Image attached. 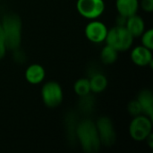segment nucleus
Returning <instances> with one entry per match:
<instances>
[{"mask_svg":"<svg viewBox=\"0 0 153 153\" xmlns=\"http://www.w3.org/2000/svg\"><path fill=\"white\" fill-rule=\"evenodd\" d=\"M75 134L85 152L95 153L100 150L101 143L94 122L90 119L81 121L77 125Z\"/></svg>","mask_w":153,"mask_h":153,"instance_id":"f257e3e1","label":"nucleus"},{"mask_svg":"<svg viewBox=\"0 0 153 153\" xmlns=\"http://www.w3.org/2000/svg\"><path fill=\"white\" fill-rule=\"evenodd\" d=\"M1 24L6 49L17 50L22 40V21L19 15L14 13H7L4 15Z\"/></svg>","mask_w":153,"mask_h":153,"instance_id":"f03ea898","label":"nucleus"},{"mask_svg":"<svg viewBox=\"0 0 153 153\" xmlns=\"http://www.w3.org/2000/svg\"><path fill=\"white\" fill-rule=\"evenodd\" d=\"M107 45H109L119 51L129 49L134 42V37L126 27L116 26L108 30L106 36Z\"/></svg>","mask_w":153,"mask_h":153,"instance_id":"7ed1b4c3","label":"nucleus"},{"mask_svg":"<svg viewBox=\"0 0 153 153\" xmlns=\"http://www.w3.org/2000/svg\"><path fill=\"white\" fill-rule=\"evenodd\" d=\"M152 118L145 115H138L134 117L129 126V134L131 137L137 142L144 141L152 130Z\"/></svg>","mask_w":153,"mask_h":153,"instance_id":"20e7f679","label":"nucleus"},{"mask_svg":"<svg viewBox=\"0 0 153 153\" xmlns=\"http://www.w3.org/2000/svg\"><path fill=\"white\" fill-rule=\"evenodd\" d=\"M41 97L44 104L48 108H56L63 101V90L59 83L54 81L45 83L41 90Z\"/></svg>","mask_w":153,"mask_h":153,"instance_id":"39448f33","label":"nucleus"},{"mask_svg":"<svg viewBox=\"0 0 153 153\" xmlns=\"http://www.w3.org/2000/svg\"><path fill=\"white\" fill-rule=\"evenodd\" d=\"M96 127L101 144L111 147L117 139V134L111 119L108 117H101L98 119Z\"/></svg>","mask_w":153,"mask_h":153,"instance_id":"423d86ee","label":"nucleus"},{"mask_svg":"<svg viewBox=\"0 0 153 153\" xmlns=\"http://www.w3.org/2000/svg\"><path fill=\"white\" fill-rule=\"evenodd\" d=\"M79 13L87 19L100 17L105 10L103 0H78L76 4Z\"/></svg>","mask_w":153,"mask_h":153,"instance_id":"0eeeda50","label":"nucleus"},{"mask_svg":"<svg viewBox=\"0 0 153 153\" xmlns=\"http://www.w3.org/2000/svg\"><path fill=\"white\" fill-rule=\"evenodd\" d=\"M108 29L106 25L99 21H92L85 27V35L87 39L94 43H100L106 39Z\"/></svg>","mask_w":153,"mask_h":153,"instance_id":"6e6552de","label":"nucleus"},{"mask_svg":"<svg viewBox=\"0 0 153 153\" xmlns=\"http://www.w3.org/2000/svg\"><path fill=\"white\" fill-rule=\"evenodd\" d=\"M131 58L133 62L139 66H152V49L147 48L144 46H138L134 48L131 53Z\"/></svg>","mask_w":153,"mask_h":153,"instance_id":"1a4fd4ad","label":"nucleus"},{"mask_svg":"<svg viewBox=\"0 0 153 153\" xmlns=\"http://www.w3.org/2000/svg\"><path fill=\"white\" fill-rule=\"evenodd\" d=\"M137 100L142 108L143 114L152 119L153 117V95L150 90L144 89L138 94Z\"/></svg>","mask_w":153,"mask_h":153,"instance_id":"9d476101","label":"nucleus"},{"mask_svg":"<svg viewBox=\"0 0 153 153\" xmlns=\"http://www.w3.org/2000/svg\"><path fill=\"white\" fill-rule=\"evenodd\" d=\"M126 28L131 33V35L134 38V37L142 36V34L143 33L145 30V25L141 16L134 14L127 18Z\"/></svg>","mask_w":153,"mask_h":153,"instance_id":"9b49d317","label":"nucleus"},{"mask_svg":"<svg viewBox=\"0 0 153 153\" xmlns=\"http://www.w3.org/2000/svg\"><path fill=\"white\" fill-rule=\"evenodd\" d=\"M116 5L119 14L128 18L134 14H136L139 8V1L138 0H117Z\"/></svg>","mask_w":153,"mask_h":153,"instance_id":"f8f14e48","label":"nucleus"},{"mask_svg":"<svg viewBox=\"0 0 153 153\" xmlns=\"http://www.w3.org/2000/svg\"><path fill=\"white\" fill-rule=\"evenodd\" d=\"M45 70L44 68L38 64L30 65L25 72L26 80L31 84H39L45 78Z\"/></svg>","mask_w":153,"mask_h":153,"instance_id":"ddd939ff","label":"nucleus"},{"mask_svg":"<svg viewBox=\"0 0 153 153\" xmlns=\"http://www.w3.org/2000/svg\"><path fill=\"white\" fill-rule=\"evenodd\" d=\"M89 80L91 85V91H93L95 93H100L103 91L108 85V80L106 76L100 73H96L92 74L91 78Z\"/></svg>","mask_w":153,"mask_h":153,"instance_id":"4468645a","label":"nucleus"},{"mask_svg":"<svg viewBox=\"0 0 153 153\" xmlns=\"http://www.w3.org/2000/svg\"><path fill=\"white\" fill-rule=\"evenodd\" d=\"M117 56H118V51L109 45L105 46L100 53V59L106 65H110L116 62Z\"/></svg>","mask_w":153,"mask_h":153,"instance_id":"2eb2a0df","label":"nucleus"},{"mask_svg":"<svg viewBox=\"0 0 153 153\" xmlns=\"http://www.w3.org/2000/svg\"><path fill=\"white\" fill-rule=\"evenodd\" d=\"M74 91L77 95L80 97L85 96L91 92V85H90V80L87 78H81L77 80L74 86Z\"/></svg>","mask_w":153,"mask_h":153,"instance_id":"dca6fc26","label":"nucleus"},{"mask_svg":"<svg viewBox=\"0 0 153 153\" xmlns=\"http://www.w3.org/2000/svg\"><path fill=\"white\" fill-rule=\"evenodd\" d=\"M142 43L143 46L146 47L149 49L153 48V30L150 29L148 30H144L143 33L142 34Z\"/></svg>","mask_w":153,"mask_h":153,"instance_id":"f3484780","label":"nucleus"},{"mask_svg":"<svg viewBox=\"0 0 153 153\" xmlns=\"http://www.w3.org/2000/svg\"><path fill=\"white\" fill-rule=\"evenodd\" d=\"M127 110L129 112L130 115L134 116V117H136L138 115H141L143 114V111H142V108L138 102L137 100H132L128 103V106H127Z\"/></svg>","mask_w":153,"mask_h":153,"instance_id":"a211bd4d","label":"nucleus"},{"mask_svg":"<svg viewBox=\"0 0 153 153\" xmlns=\"http://www.w3.org/2000/svg\"><path fill=\"white\" fill-rule=\"evenodd\" d=\"M82 98V100L80 101V106H81V108L83 109V111H90L93 106V98L91 97L90 93L85 95V96H82L81 97Z\"/></svg>","mask_w":153,"mask_h":153,"instance_id":"6ab92c4d","label":"nucleus"},{"mask_svg":"<svg viewBox=\"0 0 153 153\" xmlns=\"http://www.w3.org/2000/svg\"><path fill=\"white\" fill-rule=\"evenodd\" d=\"M5 51H6V46H5V41H4V36L3 32L2 24L0 22V59H2L4 56Z\"/></svg>","mask_w":153,"mask_h":153,"instance_id":"aec40b11","label":"nucleus"},{"mask_svg":"<svg viewBox=\"0 0 153 153\" xmlns=\"http://www.w3.org/2000/svg\"><path fill=\"white\" fill-rule=\"evenodd\" d=\"M142 8L148 13H151L153 11V0H142L141 2Z\"/></svg>","mask_w":153,"mask_h":153,"instance_id":"412c9836","label":"nucleus"},{"mask_svg":"<svg viewBox=\"0 0 153 153\" xmlns=\"http://www.w3.org/2000/svg\"><path fill=\"white\" fill-rule=\"evenodd\" d=\"M126 21H127V17H125L121 14H119L117 19H116V23L117 26H121V27H126Z\"/></svg>","mask_w":153,"mask_h":153,"instance_id":"4be33fe9","label":"nucleus"}]
</instances>
